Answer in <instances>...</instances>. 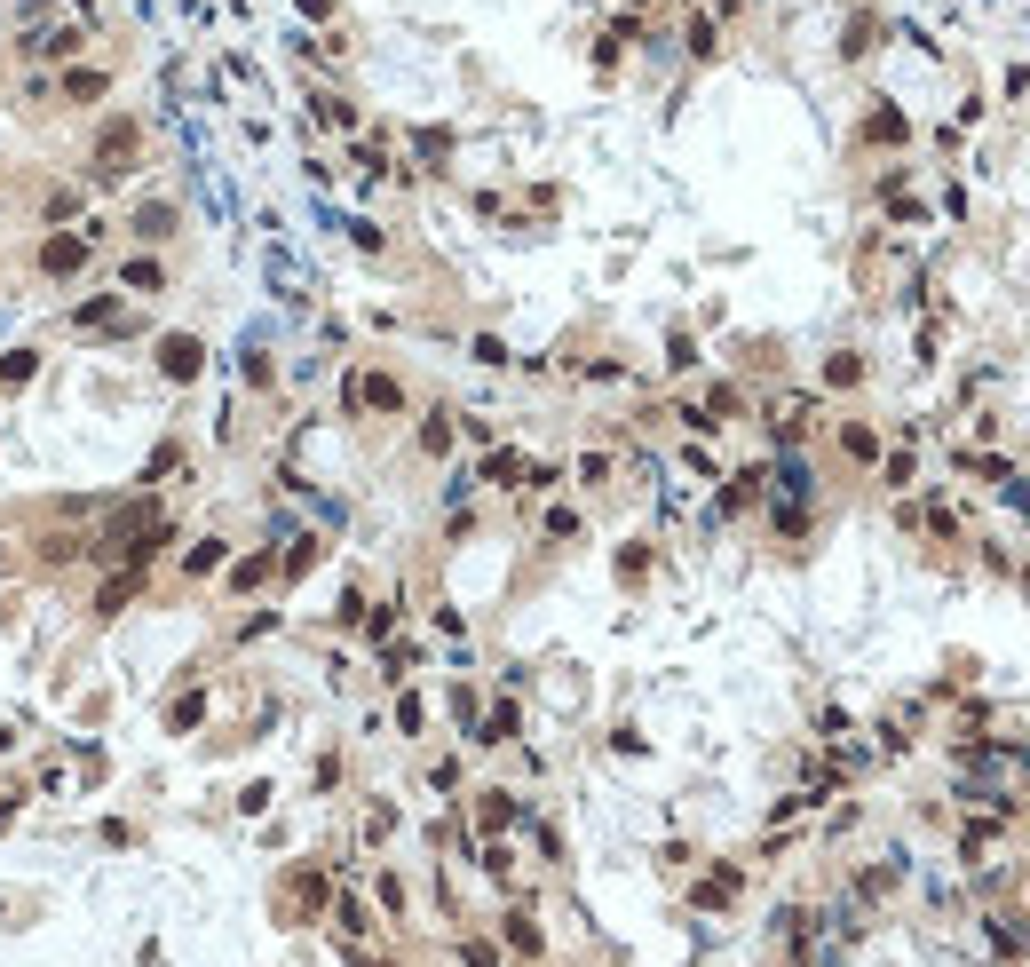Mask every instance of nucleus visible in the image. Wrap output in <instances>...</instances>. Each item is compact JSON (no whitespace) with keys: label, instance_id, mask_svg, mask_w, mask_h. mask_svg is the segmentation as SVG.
<instances>
[{"label":"nucleus","instance_id":"nucleus-3","mask_svg":"<svg viewBox=\"0 0 1030 967\" xmlns=\"http://www.w3.org/2000/svg\"><path fill=\"white\" fill-rule=\"evenodd\" d=\"M88 262H96L88 222H80V230H48V238H40V278H80Z\"/></svg>","mask_w":1030,"mask_h":967},{"label":"nucleus","instance_id":"nucleus-6","mask_svg":"<svg viewBox=\"0 0 1030 967\" xmlns=\"http://www.w3.org/2000/svg\"><path fill=\"white\" fill-rule=\"evenodd\" d=\"M159 365H167L175 381H191V373H199V341H183V333H175V341L159 349Z\"/></svg>","mask_w":1030,"mask_h":967},{"label":"nucleus","instance_id":"nucleus-2","mask_svg":"<svg viewBox=\"0 0 1030 967\" xmlns=\"http://www.w3.org/2000/svg\"><path fill=\"white\" fill-rule=\"evenodd\" d=\"M135 302H127V294H96V302H80V310H72V333H80V341H119V333H135Z\"/></svg>","mask_w":1030,"mask_h":967},{"label":"nucleus","instance_id":"nucleus-10","mask_svg":"<svg viewBox=\"0 0 1030 967\" xmlns=\"http://www.w3.org/2000/svg\"><path fill=\"white\" fill-rule=\"evenodd\" d=\"M96 8H103V0H72V16H96Z\"/></svg>","mask_w":1030,"mask_h":967},{"label":"nucleus","instance_id":"nucleus-4","mask_svg":"<svg viewBox=\"0 0 1030 967\" xmlns=\"http://www.w3.org/2000/svg\"><path fill=\"white\" fill-rule=\"evenodd\" d=\"M111 96V64H64V104H103Z\"/></svg>","mask_w":1030,"mask_h":967},{"label":"nucleus","instance_id":"nucleus-7","mask_svg":"<svg viewBox=\"0 0 1030 967\" xmlns=\"http://www.w3.org/2000/svg\"><path fill=\"white\" fill-rule=\"evenodd\" d=\"M80 215H88L80 191H48V222H80Z\"/></svg>","mask_w":1030,"mask_h":967},{"label":"nucleus","instance_id":"nucleus-5","mask_svg":"<svg viewBox=\"0 0 1030 967\" xmlns=\"http://www.w3.org/2000/svg\"><path fill=\"white\" fill-rule=\"evenodd\" d=\"M80 40H88V32H80V24H56V32H40V40H32V32H24V56H72V48H80Z\"/></svg>","mask_w":1030,"mask_h":967},{"label":"nucleus","instance_id":"nucleus-8","mask_svg":"<svg viewBox=\"0 0 1030 967\" xmlns=\"http://www.w3.org/2000/svg\"><path fill=\"white\" fill-rule=\"evenodd\" d=\"M119 278H127V286H135V294H151V286H167V270H159V262H127V270H119Z\"/></svg>","mask_w":1030,"mask_h":967},{"label":"nucleus","instance_id":"nucleus-9","mask_svg":"<svg viewBox=\"0 0 1030 967\" xmlns=\"http://www.w3.org/2000/svg\"><path fill=\"white\" fill-rule=\"evenodd\" d=\"M32 365H40V357H32V349H16V357L0 365V389H24V381H32Z\"/></svg>","mask_w":1030,"mask_h":967},{"label":"nucleus","instance_id":"nucleus-1","mask_svg":"<svg viewBox=\"0 0 1030 967\" xmlns=\"http://www.w3.org/2000/svg\"><path fill=\"white\" fill-rule=\"evenodd\" d=\"M135 159H143V119H103V127H96V151H88L96 183H119Z\"/></svg>","mask_w":1030,"mask_h":967}]
</instances>
